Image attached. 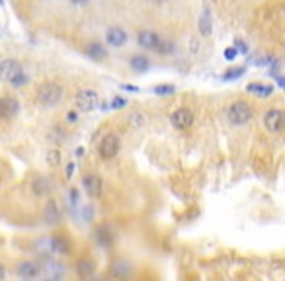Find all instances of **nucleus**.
<instances>
[{"label": "nucleus", "mask_w": 285, "mask_h": 281, "mask_svg": "<svg viewBox=\"0 0 285 281\" xmlns=\"http://www.w3.org/2000/svg\"><path fill=\"white\" fill-rule=\"evenodd\" d=\"M129 67L135 70V72H145V70L151 67V61L145 55H135V57H131Z\"/></svg>", "instance_id": "obj_21"}, {"label": "nucleus", "mask_w": 285, "mask_h": 281, "mask_svg": "<svg viewBox=\"0 0 285 281\" xmlns=\"http://www.w3.org/2000/svg\"><path fill=\"white\" fill-rule=\"evenodd\" d=\"M236 53H238V49H234V47L227 49V51H225V59H227V61H232V59L236 57Z\"/></svg>", "instance_id": "obj_32"}, {"label": "nucleus", "mask_w": 285, "mask_h": 281, "mask_svg": "<svg viewBox=\"0 0 285 281\" xmlns=\"http://www.w3.org/2000/svg\"><path fill=\"white\" fill-rule=\"evenodd\" d=\"M153 2H164V0H153Z\"/></svg>", "instance_id": "obj_39"}, {"label": "nucleus", "mask_w": 285, "mask_h": 281, "mask_svg": "<svg viewBox=\"0 0 285 281\" xmlns=\"http://www.w3.org/2000/svg\"><path fill=\"white\" fill-rule=\"evenodd\" d=\"M157 53H161V55H170V53H174V43L162 39L161 43H159V47H157Z\"/></svg>", "instance_id": "obj_26"}, {"label": "nucleus", "mask_w": 285, "mask_h": 281, "mask_svg": "<svg viewBox=\"0 0 285 281\" xmlns=\"http://www.w3.org/2000/svg\"><path fill=\"white\" fill-rule=\"evenodd\" d=\"M199 34L201 35H211L213 32V20H211V10H209V6L205 4L203 6V10H201V16H199Z\"/></svg>", "instance_id": "obj_14"}, {"label": "nucleus", "mask_w": 285, "mask_h": 281, "mask_svg": "<svg viewBox=\"0 0 285 281\" xmlns=\"http://www.w3.org/2000/svg\"><path fill=\"white\" fill-rule=\"evenodd\" d=\"M37 102L41 105H47V107H53L61 102V98H63V88L59 86L57 82H43V84H39L37 88Z\"/></svg>", "instance_id": "obj_1"}, {"label": "nucleus", "mask_w": 285, "mask_h": 281, "mask_svg": "<svg viewBox=\"0 0 285 281\" xmlns=\"http://www.w3.org/2000/svg\"><path fill=\"white\" fill-rule=\"evenodd\" d=\"M119 147H121V143H119V137H117V135H113V133H109V135H106L104 139L100 140L98 153H100V157L104 158V160H109V158L117 157V153H119Z\"/></svg>", "instance_id": "obj_3"}, {"label": "nucleus", "mask_w": 285, "mask_h": 281, "mask_svg": "<svg viewBox=\"0 0 285 281\" xmlns=\"http://www.w3.org/2000/svg\"><path fill=\"white\" fill-rule=\"evenodd\" d=\"M20 111V102L12 96H4L2 98V113L4 117H12Z\"/></svg>", "instance_id": "obj_19"}, {"label": "nucleus", "mask_w": 285, "mask_h": 281, "mask_svg": "<svg viewBox=\"0 0 285 281\" xmlns=\"http://www.w3.org/2000/svg\"><path fill=\"white\" fill-rule=\"evenodd\" d=\"M227 117H229L231 125H244V123H248L252 119V107H250V104L242 102V100L234 102L227 109Z\"/></svg>", "instance_id": "obj_2"}, {"label": "nucleus", "mask_w": 285, "mask_h": 281, "mask_svg": "<svg viewBox=\"0 0 285 281\" xmlns=\"http://www.w3.org/2000/svg\"><path fill=\"white\" fill-rule=\"evenodd\" d=\"M137 41H139V45L145 47V49H153V51H157V47H159V43H161L162 39L157 32L143 30V32H139V35H137Z\"/></svg>", "instance_id": "obj_11"}, {"label": "nucleus", "mask_w": 285, "mask_h": 281, "mask_svg": "<svg viewBox=\"0 0 285 281\" xmlns=\"http://www.w3.org/2000/svg\"><path fill=\"white\" fill-rule=\"evenodd\" d=\"M273 76H275V80H277V84L285 90V76L283 74H279V72H273Z\"/></svg>", "instance_id": "obj_33"}, {"label": "nucleus", "mask_w": 285, "mask_h": 281, "mask_svg": "<svg viewBox=\"0 0 285 281\" xmlns=\"http://www.w3.org/2000/svg\"><path fill=\"white\" fill-rule=\"evenodd\" d=\"M72 250L71 242H69V238L67 236H53V252L55 254H63V256H69Z\"/></svg>", "instance_id": "obj_20"}, {"label": "nucleus", "mask_w": 285, "mask_h": 281, "mask_svg": "<svg viewBox=\"0 0 285 281\" xmlns=\"http://www.w3.org/2000/svg\"><path fill=\"white\" fill-rule=\"evenodd\" d=\"M94 271H96V263L88 260V258H82V260H78L76 262V273H78V277H82V279H88L94 275Z\"/></svg>", "instance_id": "obj_18"}, {"label": "nucleus", "mask_w": 285, "mask_h": 281, "mask_svg": "<svg viewBox=\"0 0 285 281\" xmlns=\"http://www.w3.org/2000/svg\"><path fill=\"white\" fill-rule=\"evenodd\" d=\"M51 190H53V182L49 178H45V176H37L36 180L32 182V192L39 195V197L51 193Z\"/></svg>", "instance_id": "obj_13"}, {"label": "nucleus", "mask_w": 285, "mask_h": 281, "mask_svg": "<svg viewBox=\"0 0 285 281\" xmlns=\"http://www.w3.org/2000/svg\"><path fill=\"white\" fill-rule=\"evenodd\" d=\"M72 4H86V2H90V0H71Z\"/></svg>", "instance_id": "obj_36"}, {"label": "nucleus", "mask_w": 285, "mask_h": 281, "mask_svg": "<svg viewBox=\"0 0 285 281\" xmlns=\"http://www.w3.org/2000/svg\"><path fill=\"white\" fill-rule=\"evenodd\" d=\"M41 267H43V275L47 279H63L65 273H67V267L63 263L55 262V260H45Z\"/></svg>", "instance_id": "obj_10"}, {"label": "nucleus", "mask_w": 285, "mask_h": 281, "mask_svg": "<svg viewBox=\"0 0 285 281\" xmlns=\"http://www.w3.org/2000/svg\"><path fill=\"white\" fill-rule=\"evenodd\" d=\"M74 119H76V113L72 111V113H69V121H74Z\"/></svg>", "instance_id": "obj_38"}, {"label": "nucleus", "mask_w": 285, "mask_h": 281, "mask_svg": "<svg viewBox=\"0 0 285 281\" xmlns=\"http://www.w3.org/2000/svg\"><path fill=\"white\" fill-rule=\"evenodd\" d=\"M43 221L47 225H57L61 221V209H59V205H57L55 199H49L45 203V207H43Z\"/></svg>", "instance_id": "obj_12"}, {"label": "nucleus", "mask_w": 285, "mask_h": 281, "mask_svg": "<svg viewBox=\"0 0 285 281\" xmlns=\"http://www.w3.org/2000/svg\"><path fill=\"white\" fill-rule=\"evenodd\" d=\"M36 248L37 252H53V236L51 238H41V240H37L36 242Z\"/></svg>", "instance_id": "obj_25"}, {"label": "nucleus", "mask_w": 285, "mask_h": 281, "mask_svg": "<svg viewBox=\"0 0 285 281\" xmlns=\"http://www.w3.org/2000/svg\"><path fill=\"white\" fill-rule=\"evenodd\" d=\"M109 273L113 277H117V279H125L131 273V265H129L127 260H113L111 265H109Z\"/></svg>", "instance_id": "obj_16"}, {"label": "nucleus", "mask_w": 285, "mask_h": 281, "mask_svg": "<svg viewBox=\"0 0 285 281\" xmlns=\"http://www.w3.org/2000/svg\"><path fill=\"white\" fill-rule=\"evenodd\" d=\"M246 90L252 92V94H256V96H260V98H267V96H271V92H273V88L269 86V84H258V82L248 84Z\"/></svg>", "instance_id": "obj_22"}, {"label": "nucleus", "mask_w": 285, "mask_h": 281, "mask_svg": "<svg viewBox=\"0 0 285 281\" xmlns=\"http://www.w3.org/2000/svg\"><path fill=\"white\" fill-rule=\"evenodd\" d=\"M129 123H131L133 127H143V125H145V117H143L141 113H133V115L129 117Z\"/></svg>", "instance_id": "obj_29"}, {"label": "nucleus", "mask_w": 285, "mask_h": 281, "mask_svg": "<svg viewBox=\"0 0 285 281\" xmlns=\"http://www.w3.org/2000/svg\"><path fill=\"white\" fill-rule=\"evenodd\" d=\"M76 107L82 109V111H92L96 105H98V94L94 90H80L74 98Z\"/></svg>", "instance_id": "obj_6"}, {"label": "nucleus", "mask_w": 285, "mask_h": 281, "mask_svg": "<svg viewBox=\"0 0 285 281\" xmlns=\"http://www.w3.org/2000/svg\"><path fill=\"white\" fill-rule=\"evenodd\" d=\"M125 90H131V92H137V86H129V84H127V86H123Z\"/></svg>", "instance_id": "obj_37"}, {"label": "nucleus", "mask_w": 285, "mask_h": 281, "mask_svg": "<svg viewBox=\"0 0 285 281\" xmlns=\"http://www.w3.org/2000/svg\"><path fill=\"white\" fill-rule=\"evenodd\" d=\"M127 105V100H123V98H113V102H111V109H119V107H125Z\"/></svg>", "instance_id": "obj_30"}, {"label": "nucleus", "mask_w": 285, "mask_h": 281, "mask_svg": "<svg viewBox=\"0 0 285 281\" xmlns=\"http://www.w3.org/2000/svg\"><path fill=\"white\" fill-rule=\"evenodd\" d=\"M106 39L111 47H121L125 41H127V34H125L121 28L115 26V28H109V30H107Z\"/></svg>", "instance_id": "obj_17"}, {"label": "nucleus", "mask_w": 285, "mask_h": 281, "mask_svg": "<svg viewBox=\"0 0 285 281\" xmlns=\"http://www.w3.org/2000/svg\"><path fill=\"white\" fill-rule=\"evenodd\" d=\"M0 74H2V80L4 82H16L20 76L24 74V69H22V65H20L18 61H14V59H4L2 61V69H0Z\"/></svg>", "instance_id": "obj_5"}, {"label": "nucleus", "mask_w": 285, "mask_h": 281, "mask_svg": "<svg viewBox=\"0 0 285 281\" xmlns=\"http://www.w3.org/2000/svg\"><path fill=\"white\" fill-rule=\"evenodd\" d=\"M170 121L176 129H190L194 125V113L192 109L188 107H178L172 115H170Z\"/></svg>", "instance_id": "obj_7"}, {"label": "nucleus", "mask_w": 285, "mask_h": 281, "mask_svg": "<svg viewBox=\"0 0 285 281\" xmlns=\"http://www.w3.org/2000/svg\"><path fill=\"white\" fill-rule=\"evenodd\" d=\"M72 170H74V166H72V164H69V166H67V178H71V176H72Z\"/></svg>", "instance_id": "obj_35"}, {"label": "nucleus", "mask_w": 285, "mask_h": 281, "mask_svg": "<svg viewBox=\"0 0 285 281\" xmlns=\"http://www.w3.org/2000/svg\"><path fill=\"white\" fill-rule=\"evenodd\" d=\"M94 238H96V242L102 246V248H109V246L113 244V232H111V228L107 227V225H100V227L96 228Z\"/></svg>", "instance_id": "obj_15"}, {"label": "nucleus", "mask_w": 285, "mask_h": 281, "mask_svg": "<svg viewBox=\"0 0 285 281\" xmlns=\"http://www.w3.org/2000/svg\"><path fill=\"white\" fill-rule=\"evenodd\" d=\"M155 94L157 96H170V94H174V86L172 84H159V86H155Z\"/></svg>", "instance_id": "obj_27"}, {"label": "nucleus", "mask_w": 285, "mask_h": 281, "mask_svg": "<svg viewBox=\"0 0 285 281\" xmlns=\"http://www.w3.org/2000/svg\"><path fill=\"white\" fill-rule=\"evenodd\" d=\"M16 273H18L22 279H37L43 273V267L37 265L36 262H22L16 267Z\"/></svg>", "instance_id": "obj_9"}, {"label": "nucleus", "mask_w": 285, "mask_h": 281, "mask_svg": "<svg viewBox=\"0 0 285 281\" xmlns=\"http://www.w3.org/2000/svg\"><path fill=\"white\" fill-rule=\"evenodd\" d=\"M234 45H236V49H238V53H248V47L244 45V41L236 39V41H234Z\"/></svg>", "instance_id": "obj_31"}, {"label": "nucleus", "mask_w": 285, "mask_h": 281, "mask_svg": "<svg viewBox=\"0 0 285 281\" xmlns=\"http://www.w3.org/2000/svg\"><path fill=\"white\" fill-rule=\"evenodd\" d=\"M92 59H96V61H102V59H106V47L102 45V43H90L88 49H86Z\"/></svg>", "instance_id": "obj_23"}, {"label": "nucleus", "mask_w": 285, "mask_h": 281, "mask_svg": "<svg viewBox=\"0 0 285 281\" xmlns=\"http://www.w3.org/2000/svg\"><path fill=\"white\" fill-rule=\"evenodd\" d=\"M45 162H47V166L57 168V166L61 164V151H59V149H51V151H47V155H45Z\"/></svg>", "instance_id": "obj_24"}, {"label": "nucleus", "mask_w": 285, "mask_h": 281, "mask_svg": "<svg viewBox=\"0 0 285 281\" xmlns=\"http://www.w3.org/2000/svg\"><path fill=\"white\" fill-rule=\"evenodd\" d=\"M264 125H266V129L269 133H279V131H283L285 113L281 109H275V107L267 109L266 115H264Z\"/></svg>", "instance_id": "obj_4"}, {"label": "nucleus", "mask_w": 285, "mask_h": 281, "mask_svg": "<svg viewBox=\"0 0 285 281\" xmlns=\"http://www.w3.org/2000/svg\"><path fill=\"white\" fill-rule=\"evenodd\" d=\"M76 203H78V192H76V190H72L71 192V205L74 207Z\"/></svg>", "instance_id": "obj_34"}, {"label": "nucleus", "mask_w": 285, "mask_h": 281, "mask_svg": "<svg viewBox=\"0 0 285 281\" xmlns=\"http://www.w3.org/2000/svg\"><path fill=\"white\" fill-rule=\"evenodd\" d=\"M242 74H244V69H242V67H238V69H229L223 74V80H234V78H238V76H242Z\"/></svg>", "instance_id": "obj_28"}, {"label": "nucleus", "mask_w": 285, "mask_h": 281, "mask_svg": "<svg viewBox=\"0 0 285 281\" xmlns=\"http://www.w3.org/2000/svg\"><path fill=\"white\" fill-rule=\"evenodd\" d=\"M82 188L86 190L90 197H100L102 195V188H104V184H102V178L98 174H94V172H90L82 178Z\"/></svg>", "instance_id": "obj_8"}]
</instances>
